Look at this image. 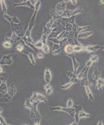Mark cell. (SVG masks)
Returning a JSON list of instances; mask_svg holds the SVG:
<instances>
[{
  "label": "cell",
  "instance_id": "17",
  "mask_svg": "<svg viewBox=\"0 0 104 125\" xmlns=\"http://www.w3.org/2000/svg\"><path fill=\"white\" fill-rule=\"evenodd\" d=\"M100 46L99 45H88L85 47V51H86L88 52H93L97 51L100 49Z\"/></svg>",
  "mask_w": 104,
  "mask_h": 125
},
{
  "label": "cell",
  "instance_id": "38",
  "mask_svg": "<svg viewBox=\"0 0 104 125\" xmlns=\"http://www.w3.org/2000/svg\"><path fill=\"white\" fill-rule=\"evenodd\" d=\"M74 105V103L72 99H69L67 103V108H72Z\"/></svg>",
  "mask_w": 104,
  "mask_h": 125
},
{
  "label": "cell",
  "instance_id": "31",
  "mask_svg": "<svg viewBox=\"0 0 104 125\" xmlns=\"http://www.w3.org/2000/svg\"><path fill=\"white\" fill-rule=\"evenodd\" d=\"M74 49V52H80L83 51H85V47L83 46H78V45H75L73 46Z\"/></svg>",
  "mask_w": 104,
  "mask_h": 125
},
{
  "label": "cell",
  "instance_id": "18",
  "mask_svg": "<svg viewBox=\"0 0 104 125\" xmlns=\"http://www.w3.org/2000/svg\"><path fill=\"white\" fill-rule=\"evenodd\" d=\"M104 79L103 78H100L97 80L96 86L95 87V90L99 92L102 91V87L104 86Z\"/></svg>",
  "mask_w": 104,
  "mask_h": 125
},
{
  "label": "cell",
  "instance_id": "41",
  "mask_svg": "<svg viewBox=\"0 0 104 125\" xmlns=\"http://www.w3.org/2000/svg\"><path fill=\"white\" fill-rule=\"evenodd\" d=\"M42 49L45 53L47 54L49 52V48L47 45V44H43L42 47Z\"/></svg>",
  "mask_w": 104,
  "mask_h": 125
},
{
  "label": "cell",
  "instance_id": "19",
  "mask_svg": "<svg viewBox=\"0 0 104 125\" xmlns=\"http://www.w3.org/2000/svg\"><path fill=\"white\" fill-rule=\"evenodd\" d=\"M50 15L52 17V19L54 21H56L57 20H59V19H61V17L59 14L54 10L52 9H50Z\"/></svg>",
  "mask_w": 104,
  "mask_h": 125
},
{
  "label": "cell",
  "instance_id": "52",
  "mask_svg": "<svg viewBox=\"0 0 104 125\" xmlns=\"http://www.w3.org/2000/svg\"><path fill=\"white\" fill-rule=\"evenodd\" d=\"M2 111V108H0V116L1 115V113Z\"/></svg>",
  "mask_w": 104,
  "mask_h": 125
},
{
  "label": "cell",
  "instance_id": "45",
  "mask_svg": "<svg viewBox=\"0 0 104 125\" xmlns=\"http://www.w3.org/2000/svg\"><path fill=\"white\" fill-rule=\"evenodd\" d=\"M0 125H10L7 124L5 123L4 119L1 116H0Z\"/></svg>",
  "mask_w": 104,
  "mask_h": 125
},
{
  "label": "cell",
  "instance_id": "53",
  "mask_svg": "<svg viewBox=\"0 0 104 125\" xmlns=\"http://www.w3.org/2000/svg\"><path fill=\"white\" fill-rule=\"evenodd\" d=\"M100 4H102V3H104V0H100V2H99Z\"/></svg>",
  "mask_w": 104,
  "mask_h": 125
},
{
  "label": "cell",
  "instance_id": "11",
  "mask_svg": "<svg viewBox=\"0 0 104 125\" xmlns=\"http://www.w3.org/2000/svg\"><path fill=\"white\" fill-rule=\"evenodd\" d=\"M66 55L70 57L72 59V61H73V67H74V74L76 75V72L78 68V67H79L80 65L79 63L77 62V61L76 60V58L75 56L74 53H72L71 54H67Z\"/></svg>",
  "mask_w": 104,
  "mask_h": 125
},
{
  "label": "cell",
  "instance_id": "48",
  "mask_svg": "<svg viewBox=\"0 0 104 125\" xmlns=\"http://www.w3.org/2000/svg\"><path fill=\"white\" fill-rule=\"evenodd\" d=\"M37 57H38V59H42V58H44V55H43V53H38V55H37Z\"/></svg>",
  "mask_w": 104,
  "mask_h": 125
},
{
  "label": "cell",
  "instance_id": "42",
  "mask_svg": "<svg viewBox=\"0 0 104 125\" xmlns=\"http://www.w3.org/2000/svg\"><path fill=\"white\" fill-rule=\"evenodd\" d=\"M59 49H61V47L60 46V45L59 44H57V43H54L53 46V48H52V51H54L57 50H59Z\"/></svg>",
  "mask_w": 104,
  "mask_h": 125
},
{
  "label": "cell",
  "instance_id": "33",
  "mask_svg": "<svg viewBox=\"0 0 104 125\" xmlns=\"http://www.w3.org/2000/svg\"><path fill=\"white\" fill-rule=\"evenodd\" d=\"M7 78V74L6 72H1L0 73V80L1 82H6Z\"/></svg>",
  "mask_w": 104,
  "mask_h": 125
},
{
  "label": "cell",
  "instance_id": "37",
  "mask_svg": "<svg viewBox=\"0 0 104 125\" xmlns=\"http://www.w3.org/2000/svg\"><path fill=\"white\" fill-rule=\"evenodd\" d=\"M73 27H74V26L72 24L68 23H66V27L65 28L66 29V31H72Z\"/></svg>",
  "mask_w": 104,
  "mask_h": 125
},
{
  "label": "cell",
  "instance_id": "49",
  "mask_svg": "<svg viewBox=\"0 0 104 125\" xmlns=\"http://www.w3.org/2000/svg\"><path fill=\"white\" fill-rule=\"evenodd\" d=\"M70 1H71V3H72L73 5H76V4L77 3V1L76 0H70Z\"/></svg>",
  "mask_w": 104,
  "mask_h": 125
},
{
  "label": "cell",
  "instance_id": "21",
  "mask_svg": "<svg viewBox=\"0 0 104 125\" xmlns=\"http://www.w3.org/2000/svg\"><path fill=\"white\" fill-rule=\"evenodd\" d=\"M44 102L45 103H47V98L44 95H42V94H38V95L36 100V102H38L39 103L40 102Z\"/></svg>",
  "mask_w": 104,
  "mask_h": 125
},
{
  "label": "cell",
  "instance_id": "16",
  "mask_svg": "<svg viewBox=\"0 0 104 125\" xmlns=\"http://www.w3.org/2000/svg\"><path fill=\"white\" fill-rule=\"evenodd\" d=\"M16 93V89L15 87V84L12 83L10 85V86L8 88L7 94H8L11 98H13V97L15 96Z\"/></svg>",
  "mask_w": 104,
  "mask_h": 125
},
{
  "label": "cell",
  "instance_id": "10",
  "mask_svg": "<svg viewBox=\"0 0 104 125\" xmlns=\"http://www.w3.org/2000/svg\"><path fill=\"white\" fill-rule=\"evenodd\" d=\"M3 17L5 19H6L7 21H8L11 24H21L19 20L17 18L16 16H14L13 17H11L9 16L7 13L3 14Z\"/></svg>",
  "mask_w": 104,
  "mask_h": 125
},
{
  "label": "cell",
  "instance_id": "22",
  "mask_svg": "<svg viewBox=\"0 0 104 125\" xmlns=\"http://www.w3.org/2000/svg\"><path fill=\"white\" fill-rule=\"evenodd\" d=\"M85 91L86 94L88 96V99H89V102H94L95 100V98L94 97L93 95V94L91 91V90L89 88V87L88 86H85Z\"/></svg>",
  "mask_w": 104,
  "mask_h": 125
},
{
  "label": "cell",
  "instance_id": "5",
  "mask_svg": "<svg viewBox=\"0 0 104 125\" xmlns=\"http://www.w3.org/2000/svg\"><path fill=\"white\" fill-rule=\"evenodd\" d=\"M11 25L13 31V32L15 33L18 37L22 38L24 36L25 34H24L23 28L21 26V24H11Z\"/></svg>",
  "mask_w": 104,
  "mask_h": 125
},
{
  "label": "cell",
  "instance_id": "56",
  "mask_svg": "<svg viewBox=\"0 0 104 125\" xmlns=\"http://www.w3.org/2000/svg\"></svg>",
  "mask_w": 104,
  "mask_h": 125
},
{
  "label": "cell",
  "instance_id": "34",
  "mask_svg": "<svg viewBox=\"0 0 104 125\" xmlns=\"http://www.w3.org/2000/svg\"><path fill=\"white\" fill-rule=\"evenodd\" d=\"M74 84L73 83H72L71 82L68 83H67L65 85H61L60 86V88L62 90H67L69 88H70Z\"/></svg>",
  "mask_w": 104,
  "mask_h": 125
},
{
  "label": "cell",
  "instance_id": "28",
  "mask_svg": "<svg viewBox=\"0 0 104 125\" xmlns=\"http://www.w3.org/2000/svg\"><path fill=\"white\" fill-rule=\"evenodd\" d=\"M80 81V84L82 87L83 86H88L89 87L90 86V83L89 82V80L87 78V77L85 78H83Z\"/></svg>",
  "mask_w": 104,
  "mask_h": 125
},
{
  "label": "cell",
  "instance_id": "44",
  "mask_svg": "<svg viewBox=\"0 0 104 125\" xmlns=\"http://www.w3.org/2000/svg\"><path fill=\"white\" fill-rule=\"evenodd\" d=\"M3 46L5 47V48H11L12 47V44H11V43L9 42H5L4 43H3Z\"/></svg>",
  "mask_w": 104,
  "mask_h": 125
},
{
  "label": "cell",
  "instance_id": "7",
  "mask_svg": "<svg viewBox=\"0 0 104 125\" xmlns=\"http://www.w3.org/2000/svg\"><path fill=\"white\" fill-rule=\"evenodd\" d=\"M102 74V68L98 66H95L94 68V71L92 74V78L95 80H98L101 78Z\"/></svg>",
  "mask_w": 104,
  "mask_h": 125
},
{
  "label": "cell",
  "instance_id": "26",
  "mask_svg": "<svg viewBox=\"0 0 104 125\" xmlns=\"http://www.w3.org/2000/svg\"><path fill=\"white\" fill-rule=\"evenodd\" d=\"M62 20H63L65 23H68L72 24L73 26L75 25V16H71L69 18H61Z\"/></svg>",
  "mask_w": 104,
  "mask_h": 125
},
{
  "label": "cell",
  "instance_id": "27",
  "mask_svg": "<svg viewBox=\"0 0 104 125\" xmlns=\"http://www.w3.org/2000/svg\"><path fill=\"white\" fill-rule=\"evenodd\" d=\"M84 12V9L82 6H78L73 10V16H75L78 14H82Z\"/></svg>",
  "mask_w": 104,
  "mask_h": 125
},
{
  "label": "cell",
  "instance_id": "46",
  "mask_svg": "<svg viewBox=\"0 0 104 125\" xmlns=\"http://www.w3.org/2000/svg\"><path fill=\"white\" fill-rule=\"evenodd\" d=\"M53 93V89L52 88L49 89H48L47 90H46V94L47 95H50L51 94Z\"/></svg>",
  "mask_w": 104,
  "mask_h": 125
},
{
  "label": "cell",
  "instance_id": "20",
  "mask_svg": "<svg viewBox=\"0 0 104 125\" xmlns=\"http://www.w3.org/2000/svg\"><path fill=\"white\" fill-rule=\"evenodd\" d=\"M94 34L93 31H88L85 32H83L79 34L77 36V38H81V39H85L87 38L91 35Z\"/></svg>",
  "mask_w": 104,
  "mask_h": 125
},
{
  "label": "cell",
  "instance_id": "54",
  "mask_svg": "<svg viewBox=\"0 0 104 125\" xmlns=\"http://www.w3.org/2000/svg\"><path fill=\"white\" fill-rule=\"evenodd\" d=\"M2 72V69L1 67L0 66V73H1V72Z\"/></svg>",
  "mask_w": 104,
  "mask_h": 125
},
{
  "label": "cell",
  "instance_id": "50",
  "mask_svg": "<svg viewBox=\"0 0 104 125\" xmlns=\"http://www.w3.org/2000/svg\"><path fill=\"white\" fill-rule=\"evenodd\" d=\"M97 125H103V123H102V120H100L99 121V122H98V123H97Z\"/></svg>",
  "mask_w": 104,
  "mask_h": 125
},
{
  "label": "cell",
  "instance_id": "36",
  "mask_svg": "<svg viewBox=\"0 0 104 125\" xmlns=\"http://www.w3.org/2000/svg\"><path fill=\"white\" fill-rule=\"evenodd\" d=\"M37 95H38V93H37L36 91H35V92L33 93V95H32L31 98L30 99V102L31 103L36 102V100Z\"/></svg>",
  "mask_w": 104,
  "mask_h": 125
},
{
  "label": "cell",
  "instance_id": "24",
  "mask_svg": "<svg viewBox=\"0 0 104 125\" xmlns=\"http://www.w3.org/2000/svg\"><path fill=\"white\" fill-rule=\"evenodd\" d=\"M23 52L24 53H26L28 55V56L29 57V59L30 61V62L31 63V64L32 65H36V62L35 61L34 57L33 54L32 53H31L30 52H26V51H23V52Z\"/></svg>",
  "mask_w": 104,
  "mask_h": 125
},
{
  "label": "cell",
  "instance_id": "9",
  "mask_svg": "<svg viewBox=\"0 0 104 125\" xmlns=\"http://www.w3.org/2000/svg\"><path fill=\"white\" fill-rule=\"evenodd\" d=\"M66 3L65 2H60L56 5V11L60 16L65 10Z\"/></svg>",
  "mask_w": 104,
  "mask_h": 125
},
{
  "label": "cell",
  "instance_id": "15",
  "mask_svg": "<svg viewBox=\"0 0 104 125\" xmlns=\"http://www.w3.org/2000/svg\"><path fill=\"white\" fill-rule=\"evenodd\" d=\"M74 108L75 109V110H76L75 113L74 115L75 122L77 123H79V121H80V118H79V112L80 111L83 110V108L81 105H75V108Z\"/></svg>",
  "mask_w": 104,
  "mask_h": 125
},
{
  "label": "cell",
  "instance_id": "23",
  "mask_svg": "<svg viewBox=\"0 0 104 125\" xmlns=\"http://www.w3.org/2000/svg\"><path fill=\"white\" fill-rule=\"evenodd\" d=\"M7 89L6 82H1L0 85V93L2 94V95L7 94Z\"/></svg>",
  "mask_w": 104,
  "mask_h": 125
},
{
  "label": "cell",
  "instance_id": "14",
  "mask_svg": "<svg viewBox=\"0 0 104 125\" xmlns=\"http://www.w3.org/2000/svg\"><path fill=\"white\" fill-rule=\"evenodd\" d=\"M44 79L47 84H49L52 79V75L49 69L46 67L44 73Z\"/></svg>",
  "mask_w": 104,
  "mask_h": 125
},
{
  "label": "cell",
  "instance_id": "32",
  "mask_svg": "<svg viewBox=\"0 0 104 125\" xmlns=\"http://www.w3.org/2000/svg\"><path fill=\"white\" fill-rule=\"evenodd\" d=\"M0 3L1 5V8H2V11L3 13V14H6L7 13V6L5 4V1L3 0H0Z\"/></svg>",
  "mask_w": 104,
  "mask_h": 125
},
{
  "label": "cell",
  "instance_id": "13",
  "mask_svg": "<svg viewBox=\"0 0 104 125\" xmlns=\"http://www.w3.org/2000/svg\"><path fill=\"white\" fill-rule=\"evenodd\" d=\"M27 6L30 8L32 9H35V7L34 5H33L31 2V0H26L25 1L20 2V3H16L13 4V7L15 6Z\"/></svg>",
  "mask_w": 104,
  "mask_h": 125
},
{
  "label": "cell",
  "instance_id": "47",
  "mask_svg": "<svg viewBox=\"0 0 104 125\" xmlns=\"http://www.w3.org/2000/svg\"><path fill=\"white\" fill-rule=\"evenodd\" d=\"M51 88H52V87H51V86L50 85V84L49 83V84H47L45 86V89L46 90H47L51 89Z\"/></svg>",
  "mask_w": 104,
  "mask_h": 125
},
{
  "label": "cell",
  "instance_id": "40",
  "mask_svg": "<svg viewBox=\"0 0 104 125\" xmlns=\"http://www.w3.org/2000/svg\"><path fill=\"white\" fill-rule=\"evenodd\" d=\"M54 21H54L53 20L51 19L49 21H48V22L47 23V24L46 25L45 27H46V28H48V29H52V26L53 24V23H54Z\"/></svg>",
  "mask_w": 104,
  "mask_h": 125
},
{
  "label": "cell",
  "instance_id": "43",
  "mask_svg": "<svg viewBox=\"0 0 104 125\" xmlns=\"http://www.w3.org/2000/svg\"><path fill=\"white\" fill-rule=\"evenodd\" d=\"M24 46L23 44H19L17 46V50L19 52H22L24 50Z\"/></svg>",
  "mask_w": 104,
  "mask_h": 125
},
{
  "label": "cell",
  "instance_id": "8",
  "mask_svg": "<svg viewBox=\"0 0 104 125\" xmlns=\"http://www.w3.org/2000/svg\"><path fill=\"white\" fill-rule=\"evenodd\" d=\"M52 30V29H48L45 26L43 31L42 33V38L41 39L43 44H47V38L51 32Z\"/></svg>",
  "mask_w": 104,
  "mask_h": 125
},
{
  "label": "cell",
  "instance_id": "39",
  "mask_svg": "<svg viewBox=\"0 0 104 125\" xmlns=\"http://www.w3.org/2000/svg\"><path fill=\"white\" fill-rule=\"evenodd\" d=\"M98 59H99V57L97 55H93L91 57L90 60L91 61L93 62H97L98 61Z\"/></svg>",
  "mask_w": 104,
  "mask_h": 125
},
{
  "label": "cell",
  "instance_id": "29",
  "mask_svg": "<svg viewBox=\"0 0 104 125\" xmlns=\"http://www.w3.org/2000/svg\"><path fill=\"white\" fill-rule=\"evenodd\" d=\"M91 115L90 114L85 112L83 110L80 111L79 113V116L80 119L82 118H84V117L88 118V117H91Z\"/></svg>",
  "mask_w": 104,
  "mask_h": 125
},
{
  "label": "cell",
  "instance_id": "25",
  "mask_svg": "<svg viewBox=\"0 0 104 125\" xmlns=\"http://www.w3.org/2000/svg\"><path fill=\"white\" fill-rule=\"evenodd\" d=\"M73 10H65L61 15L60 17L61 18H69L71 16H73Z\"/></svg>",
  "mask_w": 104,
  "mask_h": 125
},
{
  "label": "cell",
  "instance_id": "6",
  "mask_svg": "<svg viewBox=\"0 0 104 125\" xmlns=\"http://www.w3.org/2000/svg\"><path fill=\"white\" fill-rule=\"evenodd\" d=\"M14 53V52L10 54L5 55L3 56L1 60L0 61V65H10L13 63V60L12 59V56Z\"/></svg>",
  "mask_w": 104,
  "mask_h": 125
},
{
  "label": "cell",
  "instance_id": "30",
  "mask_svg": "<svg viewBox=\"0 0 104 125\" xmlns=\"http://www.w3.org/2000/svg\"><path fill=\"white\" fill-rule=\"evenodd\" d=\"M64 50L67 54H71L72 53H74L73 46L70 44H68L66 47H65Z\"/></svg>",
  "mask_w": 104,
  "mask_h": 125
},
{
  "label": "cell",
  "instance_id": "51",
  "mask_svg": "<svg viewBox=\"0 0 104 125\" xmlns=\"http://www.w3.org/2000/svg\"><path fill=\"white\" fill-rule=\"evenodd\" d=\"M78 125V123H77L74 121V122H73L72 124H71V125Z\"/></svg>",
  "mask_w": 104,
  "mask_h": 125
},
{
  "label": "cell",
  "instance_id": "12",
  "mask_svg": "<svg viewBox=\"0 0 104 125\" xmlns=\"http://www.w3.org/2000/svg\"><path fill=\"white\" fill-rule=\"evenodd\" d=\"M66 76L71 79V82L74 84L78 83L79 80L77 78V75L74 74V73L71 71H69L66 73Z\"/></svg>",
  "mask_w": 104,
  "mask_h": 125
},
{
  "label": "cell",
  "instance_id": "55",
  "mask_svg": "<svg viewBox=\"0 0 104 125\" xmlns=\"http://www.w3.org/2000/svg\"><path fill=\"white\" fill-rule=\"evenodd\" d=\"M34 125H40V124H39V123H35Z\"/></svg>",
  "mask_w": 104,
  "mask_h": 125
},
{
  "label": "cell",
  "instance_id": "3",
  "mask_svg": "<svg viewBox=\"0 0 104 125\" xmlns=\"http://www.w3.org/2000/svg\"><path fill=\"white\" fill-rule=\"evenodd\" d=\"M51 112L54 111H63L68 113L71 116H74V114L75 113V109L74 108H67V107H63L61 106H55V107H51L49 108Z\"/></svg>",
  "mask_w": 104,
  "mask_h": 125
},
{
  "label": "cell",
  "instance_id": "2",
  "mask_svg": "<svg viewBox=\"0 0 104 125\" xmlns=\"http://www.w3.org/2000/svg\"><path fill=\"white\" fill-rule=\"evenodd\" d=\"M41 5V1L40 0H37L36 4H35V11L34 13L32 16L30 20L29 24H28V27L27 30V31L26 32L24 36L28 37H30L31 35V31L33 29L35 24V21H36V16L38 13V11Z\"/></svg>",
  "mask_w": 104,
  "mask_h": 125
},
{
  "label": "cell",
  "instance_id": "4",
  "mask_svg": "<svg viewBox=\"0 0 104 125\" xmlns=\"http://www.w3.org/2000/svg\"><path fill=\"white\" fill-rule=\"evenodd\" d=\"M93 62L89 60V61L86 62V65H85L84 69L81 71V72L77 75V78L80 81L83 78L87 77V74L88 73L90 67L92 65Z\"/></svg>",
  "mask_w": 104,
  "mask_h": 125
},
{
  "label": "cell",
  "instance_id": "57",
  "mask_svg": "<svg viewBox=\"0 0 104 125\" xmlns=\"http://www.w3.org/2000/svg\"></svg>",
  "mask_w": 104,
  "mask_h": 125
},
{
  "label": "cell",
  "instance_id": "1",
  "mask_svg": "<svg viewBox=\"0 0 104 125\" xmlns=\"http://www.w3.org/2000/svg\"><path fill=\"white\" fill-rule=\"evenodd\" d=\"M38 104V102L31 103L30 102L29 99H27L24 104L25 107L30 109V117L35 123H40L41 120V116L37 109Z\"/></svg>",
  "mask_w": 104,
  "mask_h": 125
},
{
  "label": "cell",
  "instance_id": "35",
  "mask_svg": "<svg viewBox=\"0 0 104 125\" xmlns=\"http://www.w3.org/2000/svg\"><path fill=\"white\" fill-rule=\"evenodd\" d=\"M34 45L35 46V47L37 48L38 49H42V47L43 45V43L42 41L40 40L38 42L34 43Z\"/></svg>",
  "mask_w": 104,
  "mask_h": 125
}]
</instances>
